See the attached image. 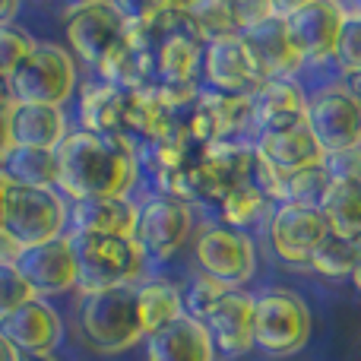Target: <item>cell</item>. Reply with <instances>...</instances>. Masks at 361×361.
I'll return each mask as SVG.
<instances>
[{
  "label": "cell",
  "instance_id": "6da1fadb",
  "mask_svg": "<svg viewBox=\"0 0 361 361\" xmlns=\"http://www.w3.org/2000/svg\"><path fill=\"white\" fill-rule=\"evenodd\" d=\"M54 187L70 200L130 197L140 180L137 140L127 133L70 130L54 149Z\"/></svg>",
  "mask_w": 361,
  "mask_h": 361
},
{
  "label": "cell",
  "instance_id": "7a4b0ae2",
  "mask_svg": "<svg viewBox=\"0 0 361 361\" xmlns=\"http://www.w3.org/2000/svg\"><path fill=\"white\" fill-rule=\"evenodd\" d=\"M80 333L99 355H121L143 336L137 317V286L89 292L80 301Z\"/></svg>",
  "mask_w": 361,
  "mask_h": 361
},
{
  "label": "cell",
  "instance_id": "3957f363",
  "mask_svg": "<svg viewBox=\"0 0 361 361\" xmlns=\"http://www.w3.org/2000/svg\"><path fill=\"white\" fill-rule=\"evenodd\" d=\"M76 254V273H80L82 295L105 292L118 286H137L146 269V254L133 238H102V235H80L67 231Z\"/></svg>",
  "mask_w": 361,
  "mask_h": 361
},
{
  "label": "cell",
  "instance_id": "277c9868",
  "mask_svg": "<svg viewBox=\"0 0 361 361\" xmlns=\"http://www.w3.org/2000/svg\"><path fill=\"white\" fill-rule=\"evenodd\" d=\"M314 330L311 307L288 288H267L254 295V349L273 358L298 355Z\"/></svg>",
  "mask_w": 361,
  "mask_h": 361
},
{
  "label": "cell",
  "instance_id": "5b68a950",
  "mask_svg": "<svg viewBox=\"0 0 361 361\" xmlns=\"http://www.w3.org/2000/svg\"><path fill=\"white\" fill-rule=\"evenodd\" d=\"M4 228L19 250L57 241L70 231V200L57 187H13L4 212Z\"/></svg>",
  "mask_w": 361,
  "mask_h": 361
},
{
  "label": "cell",
  "instance_id": "8992f818",
  "mask_svg": "<svg viewBox=\"0 0 361 361\" xmlns=\"http://www.w3.org/2000/svg\"><path fill=\"white\" fill-rule=\"evenodd\" d=\"M16 105L63 108L76 92V61L54 42H35L25 63L10 76Z\"/></svg>",
  "mask_w": 361,
  "mask_h": 361
},
{
  "label": "cell",
  "instance_id": "52a82bcc",
  "mask_svg": "<svg viewBox=\"0 0 361 361\" xmlns=\"http://www.w3.org/2000/svg\"><path fill=\"white\" fill-rule=\"evenodd\" d=\"M254 165L257 152L250 140H222L203 146L187 178V203L197 200L206 206H219L235 187L254 180Z\"/></svg>",
  "mask_w": 361,
  "mask_h": 361
},
{
  "label": "cell",
  "instance_id": "ba28073f",
  "mask_svg": "<svg viewBox=\"0 0 361 361\" xmlns=\"http://www.w3.org/2000/svg\"><path fill=\"white\" fill-rule=\"evenodd\" d=\"M184 130L197 149L222 140H247L257 137V111L250 95H219L209 89H200L197 102L184 114Z\"/></svg>",
  "mask_w": 361,
  "mask_h": 361
},
{
  "label": "cell",
  "instance_id": "9c48e42d",
  "mask_svg": "<svg viewBox=\"0 0 361 361\" xmlns=\"http://www.w3.org/2000/svg\"><path fill=\"white\" fill-rule=\"evenodd\" d=\"M307 127L326 156L361 149V99L343 82L307 95Z\"/></svg>",
  "mask_w": 361,
  "mask_h": 361
},
{
  "label": "cell",
  "instance_id": "30bf717a",
  "mask_svg": "<svg viewBox=\"0 0 361 361\" xmlns=\"http://www.w3.org/2000/svg\"><path fill=\"white\" fill-rule=\"evenodd\" d=\"M282 25H286V35L295 44V51L305 57V63H326L336 54L345 25V10L343 4H330V0L286 4Z\"/></svg>",
  "mask_w": 361,
  "mask_h": 361
},
{
  "label": "cell",
  "instance_id": "8fae6325",
  "mask_svg": "<svg viewBox=\"0 0 361 361\" xmlns=\"http://www.w3.org/2000/svg\"><path fill=\"white\" fill-rule=\"evenodd\" d=\"M193 254L206 276L225 282L228 288H241L257 273L254 238L235 231L222 222H209L193 238Z\"/></svg>",
  "mask_w": 361,
  "mask_h": 361
},
{
  "label": "cell",
  "instance_id": "7c38bea8",
  "mask_svg": "<svg viewBox=\"0 0 361 361\" xmlns=\"http://www.w3.org/2000/svg\"><path fill=\"white\" fill-rule=\"evenodd\" d=\"M130 13L108 0H86L73 4L63 13V29H67V48L80 57L82 63L95 67L105 57V51L114 42H121L127 32Z\"/></svg>",
  "mask_w": 361,
  "mask_h": 361
},
{
  "label": "cell",
  "instance_id": "4fadbf2b",
  "mask_svg": "<svg viewBox=\"0 0 361 361\" xmlns=\"http://www.w3.org/2000/svg\"><path fill=\"white\" fill-rule=\"evenodd\" d=\"M193 231V206L180 197L156 193L143 203L133 241L146 254V260H171L187 244Z\"/></svg>",
  "mask_w": 361,
  "mask_h": 361
},
{
  "label": "cell",
  "instance_id": "5bb4252c",
  "mask_svg": "<svg viewBox=\"0 0 361 361\" xmlns=\"http://www.w3.org/2000/svg\"><path fill=\"white\" fill-rule=\"evenodd\" d=\"M267 231H269L273 254L282 263H292V267H311L314 254L330 238V225H326L324 212L314 209V206H298V203L276 206L267 222Z\"/></svg>",
  "mask_w": 361,
  "mask_h": 361
},
{
  "label": "cell",
  "instance_id": "9a60e30c",
  "mask_svg": "<svg viewBox=\"0 0 361 361\" xmlns=\"http://www.w3.org/2000/svg\"><path fill=\"white\" fill-rule=\"evenodd\" d=\"M200 76H203L206 89L219 95H254L260 82L267 80L250 44L241 35L203 44Z\"/></svg>",
  "mask_w": 361,
  "mask_h": 361
},
{
  "label": "cell",
  "instance_id": "2e32d148",
  "mask_svg": "<svg viewBox=\"0 0 361 361\" xmlns=\"http://www.w3.org/2000/svg\"><path fill=\"white\" fill-rule=\"evenodd\" d=\"M254 152H257V159H263L267 165L286 171V175L307 171V169H320V165L326 162V152L320 149V143L314 140L307 121L257 130Z\"/></svg>",
  "mask_w": 361,
  "mask_h": 361
},
{
  "label": "cell",
  "instance_id": "e0dca14e",
  "mask_svg": "<svg viewBox=\"0 0 361 361\" xmlns=\"http://www.w3.org/2000/svg\"><path fill=\"white\" fill-rule=\"evenodd\" d=\"M16 267L38 298H44V295H63V292H70V288H76V282H80L70 235L23 250Z\"/></svg>",
  "mask_w": 361,
  "mask_h": 361
},
{
  "label": "cell",
  "instance_id": "ac0fdd59",
  "mask_svg": "<svg viewBox=\"0 0 361 361\" xmlns=\"http://www.w3.org/2000/svg\"><path fill=\"white\" fill-rule=\"evenodd\" d=\"M0 333L10 339L19 355H54L63 339V324L48 301L32 298L29 305L0 320Z\"/></svg>",
  "mask_w": 361,
  "mask_h": 361
},
{
  "label": "cell",
  "instance_id": "d6986e66",
  "mask_svg": "<svg viewBox=\"0 0 361 361\" xmlns=\"http://www.w3.org/2000/svg\"><path fill=\"white\" fill-rule=\"evenodd\" d=\"M206 330L219 355H247L254 349V295H247L244 288H231L216 305V311L206 317Z\"/></svg>",
  "mask_w": 361,
  "mask_h": 361
},
{
  "label": "cell",
  "instance_id": "ffe728a7",
  "mask_svg": "<svg viewBox=\"0 0 361 361\" xmlns=\"http://www.w3.org/2000/svg\"><path fill=\"white\" fill-rule=\"evenodd\" d=\"M140 222V206L130 197H102L70 203V231L102 238H133Z\"/></svg>",
  "mask_w": 361,
  "mask_h": 361
},
{
  "label": "cell",
  "instance_id": "44dd1931",
  "mask_svg": "<svg viewBox=\"0 0 361 361\" xmlns=\"http://www.w3.org/2000/svg\"><path fill=\"white\" fill-rule=\"evenodd\" d=\"M146 361H216V345L203 320L184 314L165 330L146 336Z\"/></svg>",
  "mask_w": 361,
  "mask_h": 361
},
{
  "label": "cell",
  "instance_id": "7402d4cb",
  "mask_svg": "<svg viewBox=\"0 0 361 361\" xmlns=\"http://www.w3.org/2000/svg\"><path fill=\"white\" fill-rule=\"evenodd\" d=\"M70 133V121L63 108L48 105H16L10 111L13 149H44L54 152Z\"/></svg>",
  "mask_w": 361,
  "mask_h": 361
},
{
  "label": "cell",
  "instance_id": "603a6c76",
  "mask_svg": "<svg viewBox=\"0 0 361 361\" xmlns=\"http://www.w3.org/2000/svg\"><path fill=\"white\" fill-rule=\"evenodd\" d=\"M95 73L102 76V82L121 92H137V89L152 86V54L130 32H124V38L114 42L105 57L95 63Z\"/></svg>",
  "mask_w": 361,
  "mask_h": 361
},
{
  "label": "cell",
  "instance_id": "cb8c5ba5",
  "mask_svg": "<svg viewBox=\"0 0 361 361\" xmlns=\"http://www.w3.org/2000/svg\"><path fill=\"white\" fill-rule=\"evenodd\" d=\"M241 38L250 44V51H254V57H257V63H260L267 80H295V76L307 67L305 57H301L298 51H295V44L288 42L282 16L273 19V23H267V25H260V29L247 32V35H241Z\"/></svg>",
  "mask_w": 361,
  "mask_h": 361
},
{
  "label": "cell",
  "instance_id": "d4e9b609",
  "mask_svg": "<svg viewBox=\"0 0 361 361\" xmlns=\"http://www.w3.org/2000/svg\"><path fill=\"white\" fill-rule=\"evenodd\" d=\"M257 130L307 121V92L298 80H263L254 95Z\"/></svg>",
  "mask_w": 361,
  "mask_h": 361
},
{
  "label": "cell",
  "instance_id": "484cf974",
  "mask_svg": "<svg viewBox=\"0 0 361 361\" xmlns=\"http://www.w3.org/2000/svg\"><path fill=\"white\" fill-rule=\"evenodd\" d=\"M203 42L193 35H171L152 51V86H190L200 76Z\"/></svg>",
  "mask_w": 361,
  "mask_h": 361
},
{
  "label": "cell",
  "instance_id": "4316f807",
  "mask_svg": "<svg viewBox=\"0 0 361 361\" xmlns=\"http://www.w3.org/2000/svg\"><path fill=\"white\" fill-rule=\"evenodd\" d=\"M180 124L178 114H171L162 105V99L156 95V89L146 86L137 92H127V111H124V133L127 137H140L146 146L159 143L162 137H169L171 130Z\"/></svg>",
  "mask_w": 361,
  "mask_h": 361
},
{
  "label": "cell",
  "instance_id": "83f0119b",
  "mask_svg": "<svg viewBox=\"0 0 361 361\" xmlns=\"http://www.w3.org/2000/svg\"><path fill=\"white\" fill-rule=\"evenodd\" d=\"M127 92L108 82H89L80 89V130L89 133H124Z\"/></svg>",
  "mask_w": 361,
  "mask_h": 361
},
{
  "label": "cell",
  "instance_id": "f1b7e54d",
  "mask_svg": "<svg viewBox=\"0 0 361 361\" xmlns=\"http://www.w3.org/2000/svg\"><path fill=\"white\" fill-rule=\"evenodd\" d=\"M320 212H324L326 225H330V235L345 238V241H358L361 238V180L333 178L324 200H320Z\"/></svg>",
  "mask_w": 361,
  "mask_h": 361
},
{
  "label": "cell",
  "instance_id": "f546056e",
  "mask_svg": "<svg viewBox=\"0 0 361 361\" xmlns=\"http://www.w3.org/2000/svg\"><path fill=\"white\" fill-rule=\"evenodd\" d=\"M137 317L143 336L165 330L169 324H175L178 317H184V298H180L178 286L165 279H152L137 286Z\"/></svg>",
  "mask_w": 361,
  "mask_h": 361
},
{
  "label": "cell",
  "instance_id": "4dcf8cb0",
  "mask_svg": "<svg viewBox=\"0 0 361 361\" xmlns=\"http://www.w3.org/2000/svg\"><path fill=\"white\" fill-rule=\"evenodd\" d=\"M273 209H276V206L269 203L260 190H257L254 180H250V184H244V187H235V190H231L228 197L219 203L222 225H228V228H235V231H244V235H250V228L267 225L269 216H273Z\"/></svg>",
  "mask_w": 361,
  "mask_h": 361
},
{
  "label": "cell",
  "instance_id": "1f68e13d",
  "mask_svg": "<svg viewBox=\"0 0 361 361\" xmlns=\"http://www.w3.org/2000/svg\"><path fill=\"white\" fill-rule=\"evenodd\" d=\"M187 16H190L193 35H197L203 44L222 42V38L238 35L235 4H228V0H203V4H187Z\"/></svg>",
  "mask_w": 361,
  "mask_h": 361
},
{
  "label": "cell",
  "instance_id": "d6a6232c",
  "mask_svg": "<svg viewBox=\"0 0 361 361\" xmlns=\"http://www.w3.org/2000/svg\"><path fill=\"white\" fill-rule=\"evenodd\" d=\"M4 169L19 187H54L57 180L54 152L44 149H13Z\"/></svg>",
  "mask_w": 361,
  "mask_h": 361
},
{
  "label": "cell",
  "instance_id": "836d02e7",
  "mask_svg": "<svg viewBox=\"0 0 361 361\" xmlns=\"http://www.w3.org/2000/svg\"><path fill=\"white\" fill-rule=\"evenodd\" d=\"M361 263V247L358 241H345V238L330 235L326 244L314 254L311 269L324 279H352V273L358 269Z\"/></svg>",
  "mask_w": 361,
  "mask_h": 361
},
{
  "label": "cell",
  "instance_id": "e575fe53",
  "mask_svg": "<svg viewBox=\"0 0 361 361\" xmlns=\"http://www.w3.org/2000/svg\"><path fill=\"white\" fill-rule=\"evenodd\" d=\"M343 10H345V25H343V35H339L333 63H336L339 76L361 80V6L358 10L343 6Z\"/></svg>",
  "mask_w": 361,
  "mask_h": 361
},
{
  "label": "cell",
  "instance_id": "d590c367",
  "mask_svg": "<svg viewBox=\"0 0 361 361\" xmlns=\"http://www.w3.org/2000/svg\"><path fill=\"white\" fill-rule=\"evenodd\" d=\"M228 292H231V288L225 286V282H219V279H212V276L200 273L197 279L190 282V288L180 295V298H184V314H187V317L203 320V324H206V317L216 311V305Z\"/></svg>",
  "mask_w": 361,
  "mask_h": 361
},
{
  "label": "cell",
  "instance_id": "8d00e7d4",
  "mask_svg": "<svg viewBox=\"0 0 361 361\" xmlns=\"http://www.w3.org/2000/svg\"><path fill=\"white\" fill-rule=\"evenodd\" d=\"M330 180L333 178H330V171H326V165H320V169H307V171H295V175H288V200L286 203L314 206V209H320V200H324Z\"/></svg>",
  "mask_w": 361,
  "mask_h": 361
},
{
  "label": "cell",
  "instance_id": "74e56055",
  "mask_svg": "<svg viewBox=\"0 0 361 361\" xmlns=\"http://www.w3.org/2000/svg\"><path fill=\"white\" fill-rule=\"evenodd\" d=\"M35 48V38L19 25H0V76L10 80Z\"/></svg>",
  "mask_w": 361,
  "mask_h": 361
},
{
  "label": "cell",
  "instance_id": "f35d334b",
  "mask_svg": "<svg viewBox=\"0 0 361 361\" xmlns=\"http://www.w3.org/2000/svg\"><path fill=\"white\" fill-rule=\"evenodd\" d=\"M32 298H38V295L32 292V286L19 273L16 263H0V320H6L23 305H29Z\"/></svg>",
  "mask_w": 361,
  "mask_h": 361
},
{
  "label": "cell",
  "instance_id": "ab89813d",
  "mask_svg": "<svg viewBox=\"0 0 361 361\" xmlns=\"http://www.w3.org/2000/svg\"><path fill=\"white\" fill-rule=\"evenodd\" d=\"M282 16L279 4H269V0H241L235 4V19H238V35H247V32L260 29V25L273 23Z\"/></svg>",
  "mask_w": 361,
  "mask_h": 361
},
{
  "label": "cell",
  "instance_id": "60d3db41",
  "mask_svg": "<svg viewBox=\"0 0 361 361\" xmlns=\"http://www.w3.org/2000/svg\"><path fill=\"white\" fill-rule=\"evenodd\" d=\"M324 165H326V171H330V178L361 180V149L339 152V156H326Z\"/></svg>",
  "mask_w": 361,
  "mask_h": 361
},
{
  "label": "cell",
  "instance_id": "b9f144b4",
  "mask_svg": "<svg viewBox=\"0 0 361 361\" xmlns=\"http://www.w3.org/2000/svg\"><path fill=\"white\" fill-rule=\"evenodd\" d=\"M19 254H23V250H19V244L13 241V238L6 235V228L0 225V263H16Z\"/></svg>",
  "mask_w": 361,
  "mask_h": 361
},
{
  "label": "cell",
  "instance_id": "7bdbcfd3",
  "mask_svg": "<svg viewBox=\"0 0 361 361\" xmlns=\"http://www.w3.org/2000/svg\"><path fill=\"white\" fill-rule=\"evenodd\" d=\"M13 152V137H10V118H4L0 114V169L6 165V159H10Z\"/></svg>",
  "mask_w": 361,
  "mask_h": 361
},
{
  "label": "cell",
  "instance_id": "ee69618b",
  "mask_svg": "<svg viewBox=\"0 0 361 361\" xmlns=\"http://www.w3.org/2000/svg\"><path fill=\"white\" fill-rule=\"evenodd\" d=\"M16 108V99H13V86L6 76H0V114L4 118H10V111Z\"/></svg>",
  "mask_w": 361,
  "mask_h": 361
},
{
  "label": "cell",
  "instance_id": "f6af8a7d",
  "mask_svg": "<svg viewBox=\"0 0 361 361\" xmlns=\"http://www.w3.org/2000/svg\"><path fill=\"white\" fill-rule=\"evenodd\" d=\"M13 187H16V180L10 178V171L0 169V225H4V212H6V200H10Z\"/></svg>",
  "mask_w": 361,
  "mask_h": 361
},
{
  "label": "cell",
  "instance_id": "bcb514c9",
  "mask_svg": "<svg viewBox=\"0 0 361 361\" xmlns=\"http://www.w3.org/2000/svg\"><path fill=\"white\" fill-rule=\"evenodd\" d=\"M16 13H19V4H16V0H0V25H13Z\"/></svg>",
  "mask_w": 361,
  "mask_h": 361
},
{
  "label": "cell",
  "instance_id": "7dc6e473",
  "mask_svg": "<svg viewBox=\"0 0 361 361\" xmlns=\"http://www.w3.org/2000/svg\"><path fill=\"white\" fill-rule=\"evenodd\" d=\"M0 361H23V355L13 349V343L4 336V333H0Z\"/></svg>",
  "mask_w": 361,
  "mask_h": 361
},
{
  "label": "cell",
  "instance_id": "c3c4849f",
  "mask_svg": "<svg viewBox=\"0 0 361 361\" xmlns=\"http://www.w3.org/2000/svg\"><path fill=\"white\" fill-rule=\"evenodd\" d=\"M23 361H57L54 355H23Z\"/></svg>",
  "mask_w": 361,
  "mask_h": 361
},
{
  "label": "cell",
  "instance_id": "681fc988",
  "mask_svg": "<svg viewBox=\"0 0 361 361\" xmlns=\"http://www.w3.org/2000/svg\"><path fill=\"white\" fill-rule=\"evenodd\" d=\"M352 282H355V288L361 292V263H358V269H355V273H352Z\"/></svg>",
  "mask_w": 361,
  "mask_h": 361
},
{
  "label": "cell",
  "instance_id": "f907efd6",
  "mask_svg": "<svg viewBox=\"0 0 361 361\" xmlns=\"http://www.w3.org/2000/svg\"><path fill=\"white\" fill-rule=\"evenodd\" d=\"M358 247H361V238H358Z\"/></svg>",
  "mask_w": 361,
  "mask_h": 361
},
{
  "label": "cell",
  "instance_id": "816d5d0a",
  "mask_svg": "<svg viewBox=\"0 0 361 361\" xmlns=\"http://www.w3.org/2000/svg\"><path fill=\"white\" fill-rule=\"evenodd\" d=\"M358 99H361V89H358Z\"/></svg>",
  "mask_w": 361,
  "mask_h": 361
},
{
  "label": "cell",
  "instance_id": "f5cc1de1",
  "mask_svg": "<svg viewBox=\"0 0 361 361\" xmlns=\"http://www.w3.org/2000/svg\"><path fill=\"white\" fill-rule=\"evenodd\" d=\"M358 361H361V358H358Z\"/></svg>",
  "mask_w": 361,
  "mask_h": 361
}]
</instances>
